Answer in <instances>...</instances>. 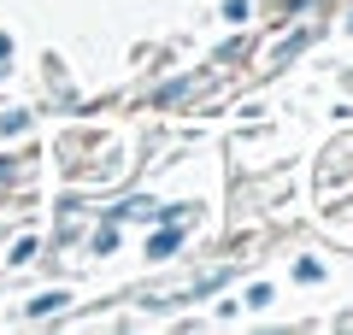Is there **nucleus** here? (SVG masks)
Returning a JSON list of instances; mask_svg holds the SVG:
<instances>
[{
    "label": "nucleus",
    "instance_id": "nucleus-1",
    "mask_svg": "<svg viewBox=\"0 0 353 335\" xmlns=\"http://www.w3.org/2000/svg\"><path fill=\"white\" fill-rule=\"evenodd\" d=\"M0 59H6V36H0Z\"/></svg>",
    "mask_w": 353,
    "mask_h": 335
}]
</instances>
